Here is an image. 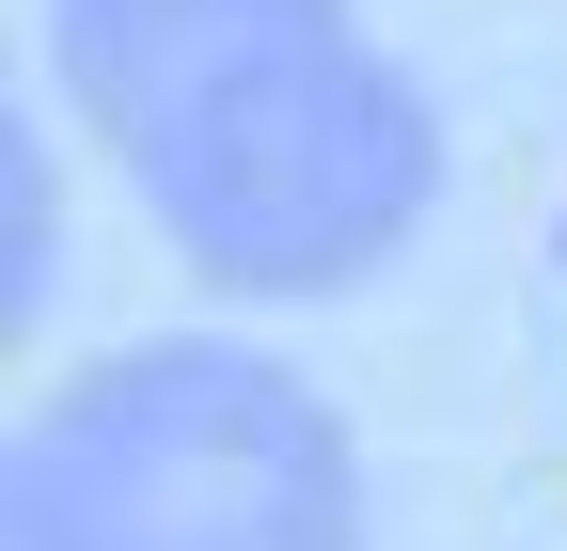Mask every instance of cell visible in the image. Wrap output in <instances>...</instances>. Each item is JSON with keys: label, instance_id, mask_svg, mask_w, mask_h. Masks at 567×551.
Here are the masks:
<instances>
[{"label": "cell", "instance_id": "6da1fadb", "mask_svg": "<svg viewBox=\"0 0 567 551\" xmlns=\"http://www.w3.org/2000/svg\"><path fill=\"white\" fill-rule=\"evenodd\" d=\"M63 63L142 205L268 300L379 268L442 174L410 80L347 32V0H63Z\"/></svg>", "mask_w": 567, "mask_h": 551}, {"label": "cell", "instance_id": "7a4b0ae2", "mask_svg": "<svg viewBox=\"0 0 567 551\" xmlns=\"http://www.w3.org/2000/svg\"><path fill=\"white\" fill-rule=\"evenodd\" d=\"M347 426L252 347H126L17 457V551H347Z\"/></svg>", "mask_w": 567, "mask_h": 551}]
</instances>
